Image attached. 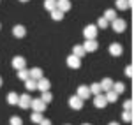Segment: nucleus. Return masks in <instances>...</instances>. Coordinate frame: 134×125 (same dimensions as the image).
Returning a JSON list of instances; mask_svg holds the SVG:
<instances>
[{
  "instance_id": "nucleus-28",
  "label": "nucleus",
  "mask_w": 134,
  "mask_h": 125,
  "mask_svg": "<svg viewBox=\"0 0 134 125\" xmlns=\"http://www.w3.org/2000/svg\"><path fill=\"white\" fill-rule=\"evenodd\" d=\"M30 120H32L34 123H39L41 120H42V113H37V111H34L32 115H30Z\"/></svg>"
},
{
  "instance_id": "nucleus-16",
  "label": "nucleus",
  "mask_w": 134,
  "mask_h": 125,
  "mask_svg": "<svg viewBox=\"0 0 134 125\" xmlns=\"http://www.w3.org/2000/svg\"><path fill=\"white\" fill-rule=\"evenodd\" d=\"M113 79L111 78H104L102 81H100L99 85H100V90H104V92H108V90H111V86H113Z\"/></svg>"
},
{
  "instance_id": "nucleus-23",
  "label": "nucleus",
  "mask_w": 134,
  "mask_h": 125,
  "mask_svg": "<svg viewBox=\"0 0 134 125\" xmlns=\"http://www.w3.org/2000/svg\"><path fill=\"white\" fill-rule=\"evenodd\" d=\"M72 55H76L78 58H81V56H85V49H83V46H80V44H76V46L72 48Z\"/></svg>"
},
{
  "instance_id": "nucleus-3",
  "label": "nucleus",
  "mask_w": 134,
  "mask_h": 125,
  "mask_svg": "<svg viewBox=\"0 0 134 125\" xmlns=\"http://www.w3.org/2000/svg\"><path fill=\"white\" fill-rule=\"evenodd\" d=\"M97 26L95 25H87L85 26V30H83V35H85V39H95L97 37Z\"/></svg>"
},
{
  "instance_id": "nucleus-24",
  "label": "nucleus",
  "mask_w": 134,
  "mask_h": 125,
  "mask_svg": "<svg viewBox=\"0 0 134 125\" xmlns=\"http://www.w3.org/2000/svg\"><path fill=\"white\" fill-rule=\"evenodd\" d=\"M44 9L46 11H53V9H57V0H44Z\"/></svg>"
},
{
  "instance_id": "nucleus-34",
  "label": "nucleus",
  "mask_w": 134,
  "mask_h": 125,
  "mask_svg": "<svg viewBox=\"0 0 134 125\" xmlns=\"http://www.w3.org/2000/svg\"><path fill=\"white\" fill-rule=\"evenodd\" d=\"M39 125H51V120H48V118H42L39 122Z\"/></svg>"
},
{
  "instance_id": "nucleus-35",
  "label": "nucleus",
  "mask_w": 134,
  "mask_h": 125,
  "mask_svg": "<svg viewBox=\"0 0 134 125\" xmlns=\"http://www.w3.org/2000/svg\"><path fill=\"white\" fill-rule=\"evenodd\" d=\"M125 74H127L129 78L132 76V65H127V69H125Z\"/></svg>"
},
{
  "instance_id": "nucleus-2",
  "label": "nucleus",
  "mask_w": 134,
  "mask_h": 125,
  "mask_svg": "<svg viewBox=\"0 0 134 125\" xmlns=\"http://www.w3.org/2000/svg\"><path fill=\"white\" fill-rule=\"evenodd\" d=\"M46 106L48 104H44L41 99H32L30 100V107H32L34 111H37V113H44L46 111Z\"/></svg>"
},
{
  "instance_id": "nucleus-21",
  "label": "nucleus",
  "mask_w": 134,
  "mask_h": 125,
  "mask_svg": "<svg viewBox=\"0 0 134 125\" xmlns=\"http://www.w3.org/2000/svg\"><path fill=\"white\" fill-rule=\"evenodd\" d=\"M18 99H20V95L16 92H11V93H7V102L13 106V104H18Z\"/></svg>"
},
{
  "instance_id": "nucleus-29",
  "label": "nucleus",
  "mask_w": 134,
  "mask_h": 125,
  "mask_svg": "<svg viewBox=\"0 0 134 125\" xmlns=\"http://www.w3.org/2000/svg\"><path fill=\"white\" fill-rule=\"evenodd\" d=\"M18 78H20L21 81L28 79V71H27V69H20V71H18Z\"/></svg>"
},
{
  "instance_id": "nucleus-14",
  "label": "nucleus",
  "mask_w": 134,
  "mask_h": 125,
  "mask_svg": "<svg viewBox=\"0 0 134 125\" xmlns=\"http://www.w3.org/2000/svg\"><path fill=\"white\" fill-rule=\"evenodd\" d=\"M106 99H104V95H100V93H97V95H94V106L95 107H99V109H102L104 106H106Z\"/></svg>"
},
{
  "instance_id": "nucleus-37",
  "label": "nucleus",
  "mask_w": 134,
  "mask_h": 125,
  "mask_svg": "<svg viewBox=\"0 0 134 125\" xmlns=\"http://www.w3.org/2000/svg\"><path fill=\"white\" fill-rule=\"evenodd\" d=\"M20 2H28V0H20Z\"/></svg>"
},
{
  "instance_id": "nucleus-26",
  "label": "nucleus",
  "mask_w": 134,
  "mask_h": 125,
  "mask_svg": "<svg viewBox=\"0 0 134 125\" xmlns=\"http://www.w3.org/2000/svg\"><path fill=\"white\" fill-rule=\"evenodd\" d=\"M49 14H51V20H55V21H60L62 18H64V13H62V11H58V9H53Z\"/></svg>"
},
{
  "instance_id": "nucleus-1",
  "label": "nucleus",
  "mask_w": 134,
  "mask_h": 125,
  "mask_svg": "<svg viewBox=\"0 0 134 125\" xmlns=\"http://www.w3.org/2000/svg\"><path fill=\"white\" fill-rule=\"evenodd\" d=\"M111 26H113V30H115L116 33H122L125 28H127V23L122 20V18H115V20L111 21Z\"/></svg>"
},
{
  "instance_id": "nucleus-5",
  "label": "nucleus",
  "mask_w": 134,
  "mask_h": 125,
  "mask_svg": "<svg viewBox=\"0 0 134 125\" xmlns=\"http://www.w3.org/2000/svg\"><path fill=\"white\" fill-rule=\"evenodd\" d=\"M69 106H71L72 109H76V111H80L81 107H83V99H80L78 95H72V97L69 99Z\"/></svg>"
},
{
  "instance_id": "nucleus-20",
  "label": "nucleus",
  "mask_w": 134,
  "mask_h": 125,
  "mask_svg": "<svg viewBox=\"0 0 134 125\" xmlns=\"http://www.w3.org/2000/svg\"><path fill=\"white\" fill-rule=\"evenodd\" d=\"M102 18H104V20H106L108 23H111V21H113L115 18H116V13H115L113 9H108L106 13H104V16H102Z\"/></svg>"
},
{
  "instance_id": "nucleus-36",
  "label": "nucleus",
  "mask_w": 134,
  "mask_h": 125,
  "mask_svg": "<svg viewBox=\"0 0 134 125\" xmlns=\"http://www.w3.org/2000/svg\"><path fill=\"white\" fill-rule=\"evenodd\" d=\"M108 125H120L118 122H111V123H108Z\"/></svg>"
},
{
  "instance_id": "nucleus-4",
  "label": "nucleus",
  "mask_w": 134,
  "mask_h": 125,
  "mask_svg": "<svg viewBox=\"0 0 134 125\" xmlns=\"http://www.w3.org/2000/svg\"><path fill=\"white\" fill-rule=\"evenodd\" d=\"M30 100H32V97L28 93H23V95H20V99H18V106H20L21 109H28L30 107Z\"/></svg>"
},
{
  "instance_id": "nucleus-15",
  "label": "nucleus",
  "mask_w": 134,
  "mask_h": 125,
  "mask_svg": "<svg viewBox=\"0 0 134 125\" xmlns=\"http://www.w3.org/2000/svg\"><path fill=\"white\" fill-rule=\"evenodd\" d=\"M28 78H32V79H41L42 78V69H39V67H34V69H30L28 71Z\"/></svg>"
},
{
  "instance_id": "nucleus-10",
  "label": "nucleus",
  "mask_w": 134,
  "mask_h": 125,
  "mask_svg": "<svg viewBox=\"0 0 134 125\" xmlns=\"http://www.w3.org/2000/svg\"><path fill=\"white\" fill-rule=\"evenodd\" d=\"M13 35H14V37H18V39H23V37L27 35V28H25L23 25H16L13 28Z\"/></svg>"
},
{
  "instance_id": "nucleus-22",
  "label": "nucleus",
  "mask_w": 134,
  "mask_h": 125,
  "mask_svg": "<svg viewBox=\"0 0 134 125\" xmlns=\"http://www.w3.org/2000/svg\"><path fill=\"white\" fill-rule=\"evenodd\" d=\"M25 86H27V90H37V81L28 78V79H25Z\"/></svg>"
},
{
  "instance_id": "nucleus-27",
  "label": "nucleus",
  "mask_w": 134,
  "mask_h": 125,
  "mask_svg": "<svg viewBox=\"0 0 134 125\" xmlns=\"http://www.w3.org/2000/svg\"><path fill=\"white\" fill-rule=\"evenodd\" d=\"M88 90H90V93H94V95H97V93H100L102 90H100V85L99 83H94V85L88 86Z\"/></svg>"
},
{
  "instance_id": "nucleus-40",
  "label": "nucleus",
  "mask_w": 134,
  "mask_h": 125,
  "mask_svg": "<svg viewBox=\"0 0 134 125\" xmlns=\"http://www.w3.org/2000/svg\"><path fill=\"white\" fill-rule=\"evenodd\" d=\"M0 26H2V25H0Z\"/></svg>"
},
{
  "instance_id": "nucleus-30",
  "label": "nucleus",
  "mask_w": 134,
  "mask_h": 125,
  "mask_svg": "<svg viewBox=\"0 0 134 125\" xmlns=\"http://www.w3.org/2000/svg\"><path fill=\"white\" fill-rule=\"evenodd\" d=\"M122 120L124 122H132V111H124L122 113Z\"/></svg>"
},
{
  "instance_id": "nucleus-9",
  "label": "nucleus",
  "mask_w": 134,
  "mask_h": 125,
  "mask_svg": "<svg viewBox=\"0 0 134 125\" xmlns=\"http://www.w3.org/2000/svg\"><path fill=\"white\" fill-rule=\"evenodd\" d=\"M76 95H78V97H80V99H90V95H92V93H90V90H88V86H85V85H80L78 86V93H76Z\"/></svg>"
},
{
  "instance_id": "nucleus-7",
  "label": "nucleus",
  "mask_w": 134,
  "mask_h": 125,
  "mask_svg": "<svg viewBox=\"0 0 134 125\" xmlns=\"http://www.w3.org/2000/svg\"><path fill=\"white\" fill-rule=\"evenodd\" d=\"M67 65L71 67V69H80L81 67V58H78L76 55H71V56H67Z\"/></svg>"
},
{
  "instance_id": "nucleus-6",
  "label": "nucleus",
  "mask_w": 134,
  "mask_h": 125,
  "mask_svg": "<svg viewBox=\"0 0 134 125\" xmlns=\"http://www.w3.org/2000/svg\"><path fill=\"white\" fill-rule=\"evenodd\" d=\"M97 48H99V44L95 42V39H87V42L83 44V49H85V53H94Z\"/></svg>"
},
{
  "instance_id": "nucleus-13",
  "label": "nucleus",
  "mask_w": 134,
  "mask_h": 125,
  "mask_svg": "<svg viewBox=\"0 0 134 125\" xmlns=\"http://www.w3.org/2000/svg\"><path fill=\"white\" fill-rule=\"evenodd\" d=\"M109 53H111L113 56H120L122 53H124V48H122V44H118V42H113V44L109 46Z\"/></svg>"
},
{
  "instance_id": "nucleus-8",
  "label": "nucleus",
  "mask_w": 134,
  "mask_h": 125,
  "mask_svg": "<svg viewBox=\"0 0 134 125\" xmlns=\"http://www.w3.org/2000/svg\"><path fill=\"white\" fill-rule=\"evenodd\" d=\"M71 0H57V9L58 11H62V13L65 14L67 11H71Z\"/></svg>"
},
{
  "instance_id": "nucleus-33",
  "label": "nucleus",
  "mask_w": 134,
  "mask_h": 125,
  "mask_svg": "<svg viewBox=\"0 0 134 125\" xmlns=\"http://www.w3.org/2000/svg\"><path fill=\"white\" fill-rule=\"evenodd\" d=\"M124 107H125V111H131V109H132V100H125Z\"/></svg>"
},
{
  "instance_id": "nucleus-12",
  "label": "nucleus",
  "mask_w": 134,
  "mask_h": 125,
  "mask_svg": "<svg viewBox=\"0 0 134 125\" xmlns=\"http://www.w3.org/2000/svg\"><path fill=\"white\" fill-rule=\"evenodd\" d=\"M49 79H46V78H41V79H37V90H41V92H48L49 90Z\"/></svg>"
},
{
  "instance_id": "nucleus-19",
  "label": "nucleus",
  "mask_w": 134,
  "mask_h": 125,
  "mask_svg": "<svg viewBox=\"0 0 134 125\" xmlns=\"http://www.w3.org/2000/svg\"><path fill=\"white\" fill-rule=\"evenodd\" d=\"M131 7V0H116V9H120V11H125Z\"/></svg>"
},
{
  "instance_id": "nucleus-17",
  "label": "nucleus",
  "mask_w": 134,
  "mask_h": 125,
  "mask_svg": "<svg viewBox=\"0 0 134 125\" xmlns=\"http://www.w3.org/2000/svg\"><path fill=\"white\" fill-rule=\"evenodd\" d=\"M104 99H106V102H116V100H118V93H115L113 90H108L106 95H104Z\"/></svg>"
},
{
  "instance_id": "nucleus-11",
  "label": "nucleus",
  "mask_w": 134,
  "mask_h": 125,
  "mask_svg": "<svg viewBox=\"0 0 134 125\" xmlns=\"http://www.w3.org/2000/svg\"><path fill=\"white\" fill-rule=\"evenodd\" d=\"M25 65H27V60L23 58V56H14V58H13V67L16 69V71L25 69Z\"/></svg>"
},
{
  "instance_id": "nucleus-38",
  "label": "nucleus",
  "mask_w": 134,
  "mask_h": 125,
  "mask_svg": "<svg viewBox=\"0 0 134 125\" xmlns=\"http://www.w3.org/2000/svg\"><path fill=\"white\" fill-rule=\"evenodd\" d=\"M0 86H2V78H0Z\"/></svg>"
},
{
  "instance_id": "nucleus-18",
  "label": "nucleus",
  "mask_w": 134,
  "mask_h": 125,
  "mask_svg": "<svg viewBox=\"0 0 134 125\" xmlns=\"http://www.w3.org/2000/svg\"><path fill=\"white\" fill-rule=\"evenodd\" d=\"M111 90H113L115 93H118V95H120V93H124L125 92V85H124V83H113V86H111Z\"/></svg>"
},
{
  "instance_id": "nucleus-31",
  "label": "nucleus",
  "mask_w": 134,
  "mask_h": 125,
  "mask_svg": "<svg viewBox=\"0 0 134 125\" xmlns=\"http://www.w3.org/2000/svg\"><path fill=\"white\" fill-rule=\"evenodd\" d=\"M9 123L11 125H23V120H21L20 116H13V118L9 120Z\"/></svg>"
},
{
  "instance_id": "nucleus-25",
  "label": "nucleus",
  "mask_w": 134,
  "mask_h": 125,
  "mask_svg": "<svg viewBox=\"0 0 134 125\" xmlns=\"http://www.w3.org/2000/svg\"><path fill=\"white\" fill-rule=\"evenodd\" d=\"M41 100L44 102V104H49L51 100H53V95H51V92L48 90V92H42V95H41Z\"/></svg>"
},
{
  "instance_id": "nucleus-39",
  "label": "nucleus",
  "mask_w": 134,
  "mask_h": 125,
  "mask_svg": "<svg viewBox=\"0 0 134 125\" xmlns=\"http://www.w3.org/2000/svg\"><path fill=\"white\" fill-rule=\"evenodd\" d=\"M83 125H90V123H83Z\"/></svg>"
},
{
  "instance_id": "nucleus-32",
  "label": "nucleus",
  "mask_w": 134,
  "mask_h": 125,
  "mask_svg": "<svg viewBox=\"0 0 134 125\" xmlns=\"http://www.w3.org/2000/svg\"><path fill=\"white\" fill-rule=\"evenodd\" d=\"M95 26H97V28H108V21L104 20V18H100V20L97 21V25H95Z\"/></svg>"
}]
</instances>
